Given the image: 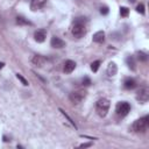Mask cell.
Here are the masks:
<instances>
[{"instance_id": "obj_13", "label": "cell", "mask_w": 149, "mask_h": 149, "mask_svg": "<svg viewBox=\"0 0 149 149\" xmlns=\"http://www.w3.org/2000/svg\"><path fill=\"white\" fill-rule=\"evenodd\" d=\"M116 72H118V66H116V64H115L114 62H109V64H108V66H107V74H108L109 77H113V76L116 74Z\"/></svg>"}, {"instance_id": "obj_14", "label": "cell", "mask_w": 149, "mask_h": 149, "mask_svg": "<svg viewBox=\"0 0 149 149\" xmlns=\"http://www.w3.org/2000/svg\"><path fill=\"white\" fill-rule=\"evenodd\" d=\"M135 86H136V81L133 78H127L123 83V87L126 90H133V88H135Z\"/></svg>"}, {"instance_id": "obj_2", "label": "cell", "mask_w": 149, "mask_h": 149, "mask_svg": "<svg viewBox=\"0 0 149 149\" xmlns=\"http://www.w3.org/2000/svg\"><path fill=\"white\" fill-rule=\"evenodd\" d=\"M109 105H111V102H109L108 99H106V98L99 99V100L97 101V104H95V109H97L98 115L101 116V118H105V116L107 115V113H108Z\"/></svg>"}, {"instance_id": "obj_15", "label": "cell", "mask_w": 149, "mask_h": 149, "mask_svg": "<svg viewBox=\"0 0 149 149\" xmlns=\"http://www.w3.org/2000/svg\"><path fill=\"white\" fill-rule=\"evenodd\" d=\"M126 63H127V65H128V68H129L130 70L135 71V69H136V63H135V58H134L133 56H128V57L126 58Z\"/></svg>"}, {"instance_id": "obj_1", "label": "cell", "mask_w": 149, "mask_h": 149, "mask_svg": "<svg viewBox=\"0 0 149 149\" xmlns=\"http://www.w3.org/2000/svg\"><path fill=\"white\" fill-rule=\"evenodd\" d=\"M85 23H86V17H77L74 20V23L72 26L71 33L76 38H80L86 34L87 29H86V24Z\"/></svg>"}, {"instance_id": "obj_16", "label": "cell", "mask_w": 149, "mask_h": 149, "mask_svg": "<svg viewBox=\"0 0 149 149\" xmlns=\"http://www.w3.org/2000/svg\"><path fill=\"white\" fill-rule=\"evenodd\" d=\"M16 23L19 26H33V23L29 20H27L26 17H23V16H17L16 17Z\"/></svg>"}, {"instance_id": "obj_23", "label": "cell", "mask_w": 149, "mask_h": 149, "mask_svg": "<svg viewBox=\"0 0 149 149\" xmlns=\"http://www.w3.org/2000/svg\"><path fill=\"white\" fill-rule=\"evenodd\" d=\"M108 7L107 6H102V7H100V13L102 14V15H107L108 14Z\"/></svg>"}, {"instance_id": "obj_3", "label": "cell", "mask_w": 149, "mask_h": 149, "mask_svg": "<svg viewBox=\"0 0 149 149\" xmlns=\"http://www.w3.org/2000/svg\"><path fill=\"white\" fill-rule=\"evenodd\" d=\"M149 125V116H143L141 119H137L132 125V130L135 133H143L147 130Z\"/></svg>"}, {"instance_id": "obj_24", "label": "cell", "mask_w": 149, "mask_h": 149, "mask_svg": "<svg viewBox=\"0 0 149 149\" xmlns=\"http://www.w3.org/2000/svg\"><path fill=\"white\" fill-rule=\"evenodd\" d=\"M83 85H84V86L91 85V79H90L88 77H84V78H83Z\"/></svg>"}, {"instance_id": "obj_9", "label": "cell", "mask_w": 149, "mask_h": 149, "mask_svg": "<svg viewBox=\"0 0 149 149\" xmlns=\"http://www.w3.org/2000/svg\"><path fill=\"white\" fill-rule=\"evenodd\" d=\"M50 44H51V47H52V48H56V49H62V48H64V47H65V42H64L62 38L57 37V36L51 37Z\"/></svg>"}, {"instance_id": "obj_20", "label": "cell", "mask_w": 149, "mask_h": 149, "mask_svg": "<svg viewBox=\"0 0 149 149\" xmlns=\"http://www.w3.org/2000/svg\"><path fill=\"white\" fill-rule=\"evenodd\" d=\"M16 78H17V79H19V80H20L24 86H28V80H27V79H26L21 73H16Z\"/></svg>"}, {"instance_id": "obj_7", "label": "cell", "mask_w": 149, "mask_h": 149, "mask_svg": "<svg viewBox=\"0 0 149 149\" xmlns=\"http://www.w3.org/2000/svg\"><path fill=\"white\" fill-rule=\"evenodd\" d=\"M45 5H47V0H31V2H30V9H31L33 12L40 10V9H42Z\"/></svg>"}, {"instance_id": "obj_18", "label": "cell", "mask_w": 149, "mask_h": 149, "mask_svg": "<svg viewBox=\"0 0 149 149\" xmlns=\"http://www.w3.org/2000/svg\"><path fill=\"white\" fill-rule=\"evenodd\" d=\"M129 14V9L127 7H120V15L122 17H127Z\"/></svg>"}, {"instance_id": "obj_25", "label": "cell", "mask_w": 149, "mask_h": 149, "mask_svg": "<svg viewBox=\"0 0 149 149\" xmlns=\"http://www.w3.org/2000/svg\"><path fill=\"white\" fill-rule=\"evenodd\" d=\"M91 144H92V143H83V144H80L79 147H80V148H86V147H91Z\"/></svg>"}, {"instance_id": "obj_8", "label": "cell", "mask_w": 149, "mask_h": 149, "mask_svg": "<svg viewBox=\"0 0 149 149\" xmlns=\"http://www.w3.org/2000/svg\"><path fill=\"white\" fill-rule=\"evenodd\" d=\"M45 37H47V30L45 29H37L35 33H34V38L36 42L38 43H42L45 41Z\"/></svg>"}, {"instance_id": "obj_12", "label": "cell", "mask_w": 149, "mask_h": 149, "mask_svg": "<svg viewBox=\"0 0 149 149\" xmlns=\"http://www.w3.org/2000/svg\"><path fill=\"white\" fill-rule=\"evenodd\" d=\"M92 40H93V42H95V43H102V42L105 41V31H102V30L97 31V33L93 35Z\"/></svg>"}, {"instance_id": "obj_21", "label": "cell", "mask_w": 149, "mask_h": 149, "mask_svg": "<svg viewBox=\"0 0 149 149\" xmlns=\"http://www.w3.org/2000/svg\"><path fill=\"white\" fill-rule=\"evenodd\" d=\"M136 12L143 15V14L146 13V10H144V5H143V3H139V5L136 6Z\"/></svg>"}, {"instance_id": "obj_6", "label": "cell", "mask_w": 149, "mask_h": 149, "mask_svg": "<svg viewBox=\"0 0 149 149\" xmlns=\"http://www.w3.org/2000/svg\"><path fill=\"white\" fill-rule=\"evenodd\" d=\"M136 99H137L140 102H142V104L147 102L148 99H149V88H148V87H142V88H140V90L137 91Z\"/></svg>"}, {"instance_id": "obj_22", "label": "cell", "mask_w": 149, "mask_h": 149, "mask_svg": "<svg viewBox=\"0 0 149 149\" xmlns=\"http://www.w3.org/2000/svg\"><path fill=\"white\" fill-rule=\"evenodd\" d=\"M59 112H61V113H62V114H63V115H64V116H65V118H66V119H68V120L70 121V123H71L72 126H74V128L77 127V126H76V123H74V122L72 121V119H71V118H70V116H69V115H68V114H66V113H65V112H64L63 109H61V108H59Z\"/></svg>"}, {"instance_id": "obj_4", "label": "cell", "mask_w": 149, "mask_h": 149, "mask_svg": "<svg viewBox=\"0 0 149 149\" xmlns=\"http://www.w3.org/2000/svg\"><path fill=\"white\" fill-rule=\"evenodd\" d=\"M87 95V92L85 90H76V91H72L70 94H69V99L72 104L77 105L79 102H81Z\"/></svg>"}, {"instance_id": "obj_17", "label": "cell", "mask_w": 149, "mask_h": 149, "mask_svg": "<svg viewBox=\"0 0 149 149\" xmlns=\"http://www.w3.org/2000/svg\"><path fill=\"white\" fill-rule=\"evenodd\" d=\"M136 56H137V59L140 62H147L148 61V55L146 52H143V51H137Z\"/></svg>"}, {"instance_id": "obj_10", "label": "cell", "mask_w": 149, "mask_h": 149, "mask_svg": "<svg viewBox=\"0 0 149 149\" xmlns=\"http://www.w3.org/2000/svg\"><path fill=\"white\" fill-rule=\"evenodd\" d=\"M45 62H47V58L43 57V56H41V55H35V56H33V58H31V63H33L35 66H38V68H42Z\"/></svg>"}, {"instance_id": "obj_19", "label": "cell", "mask_w": 149, "mask_h": 149, "mask_svg": "<svg viewBox=\"0 0 149 149\" xmlns=\"http://www.w3.org/2000/svg\"><path fill=\"white\" fill-rule=\"evenodd\" d=\"M99 66H100V61H94V62L91 64V70H92L93 72H97L98 69H99Z\"/></svg>"}, {"instance_id": "obj_11", "label": "cell", "mask_w": 149, "mask_h": 149, "mask_svg": "<svg viewBox=\"0 0 149 149\" xmlns=\"http://www.w3.org/2000/svg\"><path fill=\"white\" fill-rule=\"evenodd\" d=\"M74 69H76V63H74L73 61H71V59L65 61V63H64V68H63V70H64L65 73H71Z\"/></svg>"}, {"instance_id": "obj_5", "label": "cell", "mask_w": 149, "mask_h": 149, "mask_svg": "<svg viewBox=\"0 0 149 149\" xmlns=\"http://www.w3.org/2000/svg\"><path fill=\"white\" fill-rule=\"evenodd\" d=\"M115 112L120 118H123L130 112V105L128 102H126V101H120V102L116 104Z\"/></svg>"}]
</instances>
